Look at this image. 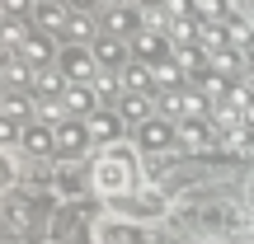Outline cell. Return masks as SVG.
<instances>
[{
    "instance_id": "6da1fadb",
    "label": "cell",
    "mask_w": 254,
    "mask_h": 244,
    "mask_svg": "<svg viewBox=\"0 0 254 244\" xmlns=\"http://www.w3.org/2000/svg\"><path fill=\"white\" fill-rule=\"evenodd\" d=\"M94 188L104 197H127L132 193V150L127 146H104V155L94 160Z\"/></svg>"
},
{
    "instance_id": "7a4b0ae2",
    "label": "cell",
    "mask_w": 254,
    "mask_h": 244,
    "mask_svg": "<svg viewBox=\"0 0 254 244\" xmlns=\"http://www.w3.org/2000/svg\"><path fill=\"white\" fill-rule=\"evenodd\" d=\"M57 71H62V75H66L71 85H94L104 66H99V56H94L90 47H80V43H75V47H66V52H62Z\"/></svg>"
},
{
    "instance_id": "3957f363",
    "label": "cell",
    "mask_w": 254,
    "mask_h": 244,
    "mask_svg": "<svg viewBox=\"0 0 254 244\" xmlns=\"http://www.w3.org/2000/svg\"><path fill=\"white\" fill-rule=\"evenodd\" d=\"M160 108L174 113V118H184V122H193V118H207V94L202 90H165Z\"/></svg>"
},
{
    "instance_id": "277c9868",
    "label": "cell",
    "mask_w": 254,
    "mask_h": 244,
    "mask_svg": "<svg viewBox=\"0 0 254 244\" xmlns=\"http://www.w3.org/2000/svg\"><path fill=\"white\" fill-rule=\"evenodd\" d=\"M170 47H174L170 33H160V28H141V33H132V56H136V61H146V66L165 61Z\"/></svg>"
},
{
    "instance_id": "5b68a950",
    "label": "cell",
    "mask_w": 254,
    "mask_h": 244,
    "mask_svg": "<svg viewBox=\"0 0 254 244\" xmlns=\"http://www.w3.org/2000/svg\"><path fill=\"white\" fill-rule=\"evenodd\" d=\"M85 141H94V136H90V122L66 118L62 127H57V155H80V150H85Z\"/></svg>"
},
{
    "instance_id": "8992f818",
    "label": "cell",
    "mask_w": 254,
    "mask_h": 244,
    "mask_svg": "<svg viewBox=\"0 0 254 244\" xmlns=\"http://www.w3.org/2000/svg\"><path fill=\"white\" fill-rule=\"evenodd\" d=\"M62 103H66V113H71V118H94V103H99V90H94V85H66Z\"/></svg>"
},
{
    "instance_id": "52a82bcc",
    "label": "cell",
    "mask_w": 254,
    "mask_h": 244,
    "mask_svg": "<svg viewBox=\"0 0 254 244\" xmlns=\"http://www.w3.org/2000/svg\"><path fill=\"white\" fill-rule=\"evenodd\" d=\"M104 33H118V38L141 33V28H136V9L132 5H109L104 9Z\"/></svg>"
},
{
    "instance_id": "ba28073f",
    "label": "cell",
    "mask_w": 254,
    "mask_h": 244,
    "mask_svg": "<svg viewBox=\"0 0 254 244\" xmlns=\"http://www.w3.org/2000/svg\"><path fill=\"white\" fill-rule=\"evenodd\" d=\"M33 24H43L47 33H66V38H71V9L52 5V0H43V5L33 9Z\"/></svg>"
},
{
    "instance_id": "9c48e42d",
    "label": "cell",
    "mask_w": 254,
    "mask_h": 244,
    "mask_svg": "<svg viewBox=\"0 0 254 244\" xmlns=\"http://www.w3.org/2000/svg\"><path fill=\"white\" fill-rule=\"evenodd\" d=\"M5 90H33V66L24 61L19 52H5Z\"/></svg>"
},
{
    "instance_id": "30bf717a",
    "label": "cell",
    "mask_w": 254,
    "mask_h": 244,
    "mask_svg": "<svg viewBox=\"0 0 254 244\" xmlns=\"http://www.w3.org/2000/svg\"><path fill=\"white\" fill-rule=\"evenodd\" d=\"M127 52H132V47H127V43H123L118 33H104L99 43H94V56H99V66H104V71H113V66H123V61H127Z\"/></svg>"
},
{
    "instance_id": "8fae6325",
    "label": "cell",
    "mask_w": 254,
    "mask_h": 244,
    "mask_svg": "<svg viewBox=\"0 0 254 244\" xmlns=\"http://www.w3.org/2000/svg\"><path fill=\"white\" fill-rule=\"evenodd\" d=\"M24 150L28 155H57V127H43V122L24 127Z\"/></svg>"
},
{
    "instance_id": "7c38bea8",
    "label": "cell",
    "mask_w": 254,
    "mask_h": 244,
    "mask_svg": "<svg viewBox=\"0 0 254 244\" xmlns=\"http://www.w3.org/2000/svg\"><path fill=\"white\" fill-rule=\"evenodd\" d=\"M66 85H71V80H66L62 71H52V66L33 71V94H38V99H62V94H66Z\"/></svg>"
},
{
    "instance_id": "4fadbf2b",
    "label": "cell",
    "mask_w": 254,
    "mask_h": 244,
    "mask_svg": "<svg viewBox=\"0 0 254 244\" xmlns=\"http://www.w3.org/2000/svg\"><path fill=\"white\" fill-rule=\"evenodd\" d=\"M90 136H94V141H104V146H118L123 113H94V118H90Z\"/></svg>"
},
{
    "instance_id": "5bb4252c",
    "label": "cell",
    "mask_w": 254,
    "mask_h": 244,
    "mask_svg": "<svg viewBox=\"0 0 254 244\" xmlns=\"http://www.w3.org/2000/svg\"><path fill=\"white\" fill-rule=\"evenodd\" d=\"M19 56H24V61L33 66V71H43V66L52 61V43H47L43 33H28L24 43H19Z\"/></svg>"
},
{
    "instance_id": "9a60e30c",
    "label": "cell",
    "mask_w": 254,
    "mask_h": 244,
    "mask_svg": "<svg viewBox=\"0 0 254 244\" xmlns=\"http://www.w3.org/2000/svg\"><path fill=\"white\" fill-rule=\"evenodd\" d=\"M0 113H5L9 122H28V118H38V103H28V94H24V90H5V103H0Z\"/></svg>"
},
{
    "instance_id": "2e32d148",
    "label": "cell",
    "mask_w": 254,
    "mask_h": 244,
    "mask_svg": "<svg viewBox=\"0 0 254 244\" xmlns=\"http://www.w3.org/2000/svg\"><path fill=\"white\" fill-rule=\"evenodd\" d=\"M118 113H123V118H132V122H151V94L127 90V94H123V103H118Z\"/></svg>"
},
{
    "instance_id": "e0dca14e",
    "label": "cell",
    "mask_w": 254,
    "mask_h": 244,
    "mask_svg": "<svg viewBox=\"0 0 254 244\" xmlns=\"http://www.w3.org/2000/svg\"><path fill=\"white\" fill-rule=\"evenodd\" d=\"M123 85H127V90H141V94H151V85H155V71H151L146 61H132V66L123 71Z\"/></svg>"
},
{
    "instance_id": "ac0fdd59",
    "label": "cell",
    "mask_w": 254,
    "mask_h": 244,
    "mask_svg": "<svg viewBox=\"0 0 254 244\" xmlns=\"http://www.w3.org/2000/svg\"><path fill=\"white\" fill-rule=\"evenodd\" d=\"M174 141V132H170V127H165V122H141V146H146V150H165V146H170Z\"/></svg>"
},
{
    "instance_id": "d6986e66",
    "label": "cell",
    "mask_w": 254,
    "mask_h": 244,
    "mask_svg": "<svg viewBox=\"0 0 254 244\" xmlns=\"http://www.w3.org/2000/svg\"><path fill=\"white\" fill-rule=\"evenodd\" d=\"M193 14H202V24H231V9H226V0H193Z\"/></svg>"
},
{
    "instance_id": "ffe728a7",
    "label": "cell",
    "mask_w": 254,
    "mask_h": 244,
    "mask_svg": "<svg viewBox=\"0 0 254 244\" xmlns=\"http://www.w3.org/2000/svg\"><path fill=\"white\" fill-rule=\"evenodd\" d=\"M151 71H155V85H160V90H179L184 85V66L179 61H155Z\"/></svg>"
},
{
    "instance_id": "44dd1931",
    "label": "cell",
    "mask_w": 254,
    "mask_h": 244,
    "mask_svg": "<svg viewBox=\"0 0 254 244\" xmlns=\"http://www.w3.org/2000/svg\"><path fill=\"white\" fill-rule=\"evenodd\" d=\"M179 141H184V146H193V150H202V146H212V132L202 127V118H193V122H184V127H179Z\"/></svg>"
},
{
    "instance_id": "7402d4cb",
    "label": "cell",
    "mask_w": 254,
    "mask_h": 244,
    "mask_svg": "<svg viewBox=\"0 0 254 244\" xmlns=\"http://www.w3.org/2000/svg\"><path fill=\"white\" fill-rule=\"evenodd\" d=\"M226 38H231L236 52H254V28L245 24V19H231V24H226Z\"/></svg>"
},
{
    "instance_id": "603a6c76",
    "label": "cell",
    "mask_w": 254,
    "mask_h": 244,
    "mask_svg": "<svg viewBox=\"0 0 254 244\" xmlns=\"http://www.w3.org/2000/svg\"><path fill=\"white\" fill-rule=\"evenodd\" d=\"M5 211H9V221H14V226H28V202H24V193H14L9 188V197H5Z\"/></svg>"
},
{
    "instance_id": "cb8c5ba5",
    "label": "cell",
    "mask_w": 254,
    "mask_h": 244,
    "mask_svg": "<svg viewBox=\"0 0 254 244\" xmlns=\"http://www.w3.org/2000/svg\"><path fill=\"white\" fill-rule=\"evenodd\" d=\"M104 244H141L136 226H104Z\"/></svg>"
},
{
    "instance_id": "d4e9b609",
    "label": "cell",
    "mask_w": 254,
    "mask_h": 244,
    "mask_svg": "<svg viewBox=\"0 0 254 244\" xmlns=\"http://www.w3.org/2000/svg\"><path fill=\"white\" fill-rule=\"evenodd\" d=\"M174 61H179L184 71H202V52L193 43H179V47H174Z\"/></svg>"
},
{
    "instance_id": "484cf974",
    "label": "cell",
    "mask_w": 254,
    "mask_h": 244,
    "mask_svg": "<svg viewBox=\"0 0 254 244\" xmlns=\"http://www.w3.org/2000/svg\"><path fill=\"white\" fill-rule=\"evenodd\" d=\"M24 38H28V24H24V19H5V52H19Z\"/></svg>"
},
{
    "instance_id": "4316f807",
    "label": "cell",
    "mask_w": 254,
    "mask_h": 244,
    "mask_svg": "<svg viewBox=\"0 0 254 244\" xmlns=\"http://www.w3.org/2000/svg\"><path fill=\"white\" fill-rule=\"evenodd\" d=\"M71 38H75V43H85V38H94V19L85 14V9H75V14H71Z\"/></svg>"
},
{
    "instance_id": "83f0119b",
    "label": "cell",
    "mask_w": 254,
    "mask_h": 244,
    "mask_svg": "<svg viewBox=\"0 0 254 244\" xmlns=\"http://www.w3.org/2000/svg\"><path fill=\"white\" fill-rule=\"evenodd\" d=\"M33 0H5V19H24Z\"/></svg>"
},
{
    "instance_id": "f1b7e54d",
    "label": "cell",
    "mask_w": 254,
    "mask_h": 244,
    "mask_svg": "<svg viewBox=\"0 0 254 244\" xmlns=\"http://www.w3.org/2000/svg\"><path fill=\"white\" fill-rule=\"evenodd\" d=\"M94 90H99V99H113V94H118V85H113L109 75H99V80H94Z\"/></svg>"
},
{
    "instance_id": "f546056e",
    "label": "cell",
    "mask_w": 254,
    "mask_h": 244,
    "mask_svg": "<svg viewBox=\"0 0 254 244\" xmlns=\"http://www.w3.org/2000/svg\"><path fill=\"white\" fill-rule=\"evenodd\" d=\"M240 85H245V90L254 94V66H245V80H240Z\"/></svg>"
},
{
    "instance_id": "4dcf8cb0",
    "label": "cell",
    "mask_w": 254,
    "mask_h": 244,
    "mask_svg": "<svg viewBox=\"0 0 254 244\" xmlns=\"http://www.w3.org/2000/svg\"><path fill=\"white\" fill-rule=\"evenodd\" d=\"M71 5H75V9H94V0H71Z\"/></svg>"
}]
</instances>
